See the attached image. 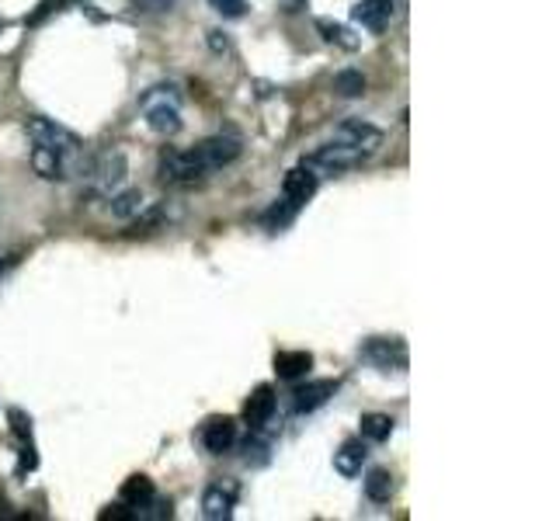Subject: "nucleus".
Masks as SVG:
<instances>
[{
  "instance_id": "f257e3e1",
  "label": "nucleus",
  "mask_w": 556,
  "mask_h": 521,
  "mask_svg": "<svg viewBox=\"0 0 556 521\" xmlns=\"http://www.w3.org/2000/svg\"><path fill=\"white\" fill-rule=\"evenodd\" d=\"M139 108L146 115V125L154 129L156 136H174L181 133V94L174 84L154 87L139 98Z\"/></svg>"
},
{
  "instance_id": "f03ea898",
  "label": "nucleus",
  "mask_w": 556,
  "mask_h": 521,
  "mask_svg": "<svg viewBox=\"0 0 556 521\" xmlns=\"http://www.w3.org/2000/svg\"><path fill=\"white\" fill-rule=\"evenodd\" d=\"M25 133H28V139L38 143V146H49L56 154L84 160V139L77 136V133H70V129H63V125H56L52 119L32 115V119H25Z\"/></svg>"
},
{
  "instance_id": "7ed1b4c3",
  "label": "nucleus",
  "mask_w": 556,
  "mask_h": 521,
  "mask_svg": "<svg viewBox=\"0 0 556 521\" xmlns=\"http://www.w3.org/2000/svg\"><path fill=\"white\" fill-rule=\"evenodd\" d=\"M156 174H160V181H164V185L188 188V185H198V181H202L208 171L202 167V164H198V156L191 154V150H174V146H167V150L160 154Z\"/></svg>"
},
{
  "instance_id": "20e7f679",
  "label": "nucleus",
  "mask_w": 556,
  "mask_h": 521,
  "mask_svg": "<svg viewBox=\"0 0 556 521\" xmlns=\"http://www.w3.org/2000/svg\"><path fill=\"white\" fill-rule=\"evenodd\" d=\"M84 174L91 177V191H94V195L112 198V195L122 188V181H125V174H129V164H125V154H122V150H108V154L98 156Z\"/></svg>"
},
{
  "instance_id": "39448f33",
  "label": "nucleus",
  "mask_w": 556,
  "mask_h": 521,
  "mask_svg": "<svg viewBox=\"0 0 556 521\" xmlns=\"http://www.w3.org/2000/svg\"><path fill=\"white\" fill-rule=\"evenodd\" d=\"M80 164L84 160H77V156H67V154H56L49 146H32V167L38 177H46V181H67L73 174L80 171Z\"/></svg>"
},
{
  "instance_id": "423d86ee",
  "label": "nucleus",
  "mask_w": 556,
  "mask_h": 521,
  "mask_svg": "<svg viewBox=\"0 0 556 521\" xmlns=\"http://www.w3.org/2000/svg\"><path fill=\"white\" fill-rule=\"evenodd\" d=\"M241 139L237 136H212V139H202L198 146H191V154L198 156V164L206 167L208 174L226 167V164H233L237 156H241Z\"/></svg>"
},
{
  "instance_id": "0eeeda50",
  "label": "nucleus",
  "mask_w": 556,
  "mask_h": 521,
  "mask_svg": "<svg viewBox=\"0 0 556 521\" xmlns=\"http://www.w3.org/2000/svg\"><path fill=\"white\" fill-rule=\"evenodd\" d=\"M198 438H202L208 455H223V452H230L233 441H237V420L223 414L208 417L206 424H202V431H198Z\"/></svg>"
},
{
  "instance_id": "6e6552de",
  "label": "nucleus",
  "mask_w": 556,
  "mask_h": 521,
  "mask_svg": "<svg viewBox=\"0 0 556 521\" xmlns=\"http://www.w3.org/2000/svg\"><path fill=\"white\" fill-rule=\"evenodd\" d=\"M316 174L303 164V167H293V171L285 174V181H282V198L289 202L293 208H303L306 202H310L313 195H316Z\"/></svg>"
},
{
  "instance_id": "1a4fd4ad",
  "label": "nucleus",
  "mask_w": 556,
  "mask_h": 521,
  "mask_svg": "<svg viewBox=\"0 0 556 521\" xmlns=\"http://www.w3.org/2000/svg\"><path fill=\"white\" fill-rule=\"evenodd\" d=\"M275 403H278L275 389H272L268 382H261L258 389L243 399V424H247V428H254V431L264 428V424L272 420V414H275Z\"/></svg>"
},
{
  "instance_id": "9d476101",
  "label": "nucleus",
  "mask_w": 556,
  "mask_h": 521,
  "mask_svg": "<svg viewBox=\"0 0 556 521\" xmlns=\"http://www.w3.org/2000/svg\"><path fill=\"white\" fill-rule=\"evenodd\" d=\"M351 21L365 32H386L393 21V0H362L351 7Z\"/></svg>"
},
{
  "instance_id": "9b49d317",
  "label": "nucleus",
  "mask_w": 556,
  "mask_h": 521,
  "mask_svg": "<svg viewBox=\"0 0 556 521\" xmlns=\"http://www.w3.org/2000/svg\"><path fill=\"white\" fill-rule=\"evenodd\" d=\"M171 223V212H167V202H160V206H150V208H139L136 216L129 219V229H125V237L129 240H136V237H154L160 229H167Z\"/></svg>"
},
{
  "instance_id": "f8f14e48",
  "label": "nucleus",
  "mask_w": 556,
  "mask_h": 521,
  "mask_svg": "<svg viewBox=\"0 0 556 521\" xmlns=\"http://www.w3.org/2000/svg\"><path fill=\"white\" fill-rule=\"evenodd\" d=\"M233 504H237V486L233 484H212L202 494V515L208 521H226L233 515Z\"/></svg>"
},
{
  "instance_id": "ddd939ff",
  "label": "nucleus",
  "mask_w": 556,
  "mask_h": 521,
  "mask_svg": "<svg viewBox=\"0 0 556 521\" xmlns=\"http://www.w3.org/2000/svg\"><path fill=\"white\" fill-rule=\"evenodd\" d=\"M362 358H369L380 368H407V347H403V341H380V337H372L362 347Z\"/></svg>"
},
{
  "instance_id": "4468645a",
  "label": "nucleus",
  "mask_w": 556,
  "mask_h": 521,
  "mask_svg": "<svg viewBox=\"0 0 556 521\" xmlns=\"http://www.w3.org/2000/svg\"><path fill=\"white\" fill-rule=\"evenodd\" d=\"M337 393V382L334 379H313L306 386H299L293 397H295V410L299 414H310V410H320L330 397Z\"/></svg>"
},
{
  "instance_id": "2eb2a0df",
  "label": "nucleus",
  "mask_w": 556,
  "mask_h": 521,
  "mask_svg": "<svg viewBox=\"0 0 556 521\" xmlns=\"http://www.w3.org/2000/svg\"><path fill=\"white\" fill-rule=\"evenodd\" d=\"M313 368V355L310 351H278L275 355V372L278 379H303Z\"/></svg>"
},
{
  "instance_id": "dca6fc26",
  "label": "nucleus",
  "mask_w": 556,
  "mask_h": 521,
  "mask_svg": "<svg viewBox=\"0 0 556 521\" xmlns=\"http://www.w3.org/2000/svg\"><path fill=\"white\" fill-rule=\"evenodd\" d=\"M365 455H369V452H365L362 441H345L341 449L334 452V469H337L341 476H348V480H351V476H358V473H362Z\"/></svg>"
},
{
  "instance_id": "f3484780",
  "label": "nucleus",
  "mask_w": 556,
  "mask_h": 521,
  "mask_svg": "<svg viewBox=\"0 0 556 521\" xmlns=\"http://www.w3.org/2000/svg\"><path fill=\"white\" fill-rule=\"evenodd\" d=\"M119 497H122V504H125V507H143L150 497H156L154 480H150V476H143V473H136V476H129V480L122 484Z\"/></svg>"
},
{
  "instance_id": "a211bd4d",
  "label": "nucleus",
  "mask_w": 556,
  "mask_h": 521,
  "mask_svg": "<svg viewBox=\"0 0 556 521\" xmlns=\"http://www.w3.org/2000/svg\"><path fill=\"white\" fill-rule=\"evenodd\" d=\"M365 497L376 504H386L393 497V476H390L386 469H372V473L365 476Z\"/></svg>"
},
{
  "instance_id": "6ab92c4d",
  "label": "nucleus",
  "mask_w": 556,
  "mask_h": 521,
  "mask_svg": "<svg viewBox=\"0 0 556 521\" xmlns=\"http://www.w3.org/2000/svg\"><path fill=\"white\" fill-rule=\"evenodd\" d=\"M139 208H143V191L139 188L115 191V195H112V216H115V219H133Z\"/></svg>"
},
{
  "instance_id": "aec40b11",
  "label": "nucleus",
  "mask_w": 556,
  "mask_h": 521,
  "mask_svg": "<svg viewBox=\"0 0 556 521\" xmlns=\"http://www.w3.org/2000/svg\"><path fill=\"white\" fill-rule=\"evenodd\" d=\"M390 434H393V417H386V414L362 417V438H369V441H386Z\"/></svg>"
},
{
  "instance_id": "412c9836",
  "label": "nucleus",
  "mask_w": 556,
  "mask_h": 521,
  "mask_svg": "<svg viewBox=\"0 0 556 521\" xmlns=\"http://www.w3.org/2000/svg\"><path fill=\"white\" fill-rule=\"evenodd\" d=\"M334 90H337L341 98H362L365 77L358 73V69H341V73L334 77Z\"/></svg>"
},
{
  "instance_id": "4be33fe9",
  "label": "nucleus",
  "mask_w": 556,
  "mask_h": 521,
  "mask_svg": "<svg viewBox=\"0 0 556 521\" xmlns=\"http://www.w3.org/2000/svg\"><path fill=\"white\" fill-rule=\"evenodd\" d=\"M316 28L324 32V38L327 42H337V46H345V49H358V38H351V32H348L345 25H334V21H316Z\"/></svg>"
},
{
  "instance_id": "5701e85b",
  "label": "nucleus",
  "mask_w": 556,
  "mask_h": 521,
  "mask_svg": "<svg viewBox=\"0 0 556 521\" xmlns=\"http://www.w3.org/2000/svg\"><path fill=\"white\" fill-rule=\"evenodd\" d=\"M212 11H219L223 17H243L247 15V0H208Z\"/></svg>"
},
{
  "instance_id": "b1692460",
  "label": "nucleus",
  "mask_w": 556,
  "mask_h": 521,
  "mask_svg": "<svg viewBox=\"0 0 556 521\" xmlns=\"http://www.w3.org/2000/svg\"><path fill=\"white\" fill-rule=\"evenodd\" d=\"M177 0H133V7L143 15H160V11H171Z\"/></svg>"
},
{
  "instance_id": "393cba45",
  "label": "nucleus",
  "mask_w": 556,
  "mask_h": 521,
  "mask_svg": "<svg viewBox=\"0 0 556 521\" xmlns=\"http://www.w3.org/2000/svg\"><path fill=\"white\" fill-rule=\"evenodd\" d=\"M98 518L102 521H133L136 518V511H125V504H115V507H104Z\"/></svg>"
},
{
  "instance_id": "a878e982",
  "label": "nucleus",
  "mask_w": 556,
  "mask_h": 521,
  "mask_svg": "<svg viewBox=\"0 0 556 521\" xmlns=\"http://www.w3.org/2000/svg\"><path fill=\"white\" fill-rule=\"evenodd\" d=\"M11 420H15L17 438H32V424L25 420V414H21V410H11Z\"/></svg>"
},
{
  "instance_id": "bb28decb",
  "label": "nucleus",
  "mask_w": 556,
  "mask_h": 521,
  "mask_svg": "<svg viewBox=\"0 0 556 521\" xmlns=\"http://www.w3.org/2000/svg\"><path fill=\"white\" fill-rule=\"evenodd\" d=\"M208 46L216 52H223L226 49V38H223V32H208Z\"/></svg>"
},
{
  "instance_id": "cd10ccee",
  "label": "nucleus",
  "mask_w": 556,
  "mask_h": 521,
  "mask_svg": "<svg viewBox=\"0 0 556 521\" xmlns=\"http://www.w3.org/2000/svg\"><path fill=\"white\" fill-rule=\"evenodd\" d=\"M11 264H17V250H11V254H0V271H7Z\"/></svg>"
}]
</instances>
